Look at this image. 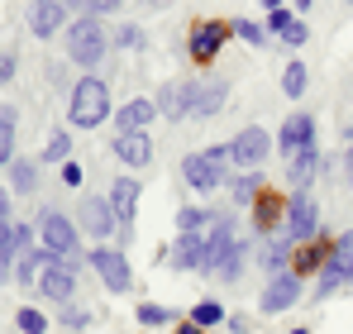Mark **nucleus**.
<instances>
[{
    "label": "nucleus",
    "mask_w": 353,
    "mask_h": 334,
    "mask_svg": "<svg viewBox=\"0 0 353 334\" xmlns=\"http://www.w3.org/2000/svg\"><path fill=\"white\" fill-rule=\"evenodd\" d=\"M234 34L243 39V43H253V48H263V43H268L263 24H253V19H234Z\"/></svg>",
    "instance_id": "nucleus-36"
},
{
    "label": "nucleus",
    "mask_w": 353,
    "mask_h": 334,
    "mask_svg": "<svg viewBox=\"0 0 353 334\" xmlns=\"http://www.w3.org/2000/svg\"><path fill=\"white\" fill-rule=\"evenodd\" d=\"M77 263H81V258H53V268L39 282V291H43L48 301H72V291H77Z\"/></svg>",
    "instance_id": "nucleus-11"
},
{
    "label": "nucleus",
    "mask_w": 353,
    "mask_h": 334,
    "mask_svg": "<svg viewBox=\"0 0 353 334\" xmlns=\"http://www.w3.org/2000/svg\"><path fill=\"white\" fill-rule=\"evenodd\" d=\"M10 181H14V191H19V196H34V191H39V163L19 158V163L10 167Z\"/></svg>",
    "instance_id": "nucleus-29"
},
{
    "label": "nucleus",
    "mask_w": 353,
    "mask_h": 334,
    "mask_svg": "<svg viewBox=\"0 0 353 334\" xmlns=\"http://www.w3.org/2000/svg\"><path fill=\"white\" fill-rule=\"evenodd\" d=\"M287 24H292V10H287V5H282V10H272V14H268V29H272V34H282V29H287Z\"/></svg>",
    "instance_id": "nucleus-41"
},
{
    "label": "nucleus",
    "mask_w": 353,
    "mask_h": 334,
    "mask_svg": "<svg viewBox=\"0 0 353 334\" xmlns=\"http://www.w3.org/2000/svg\"><path fill=\"white\" fill-rule=\"evenodd\" d=\"M67 115H72L77 129H96V124H105V119H110V86H105L101 77H81V81L72 86Z\"/></svg>",
    "instance_id": "nucleus-2"
},
{
    "label": "nucleus",
    "mask_w": 353,
    "mask_h": 334,
    "mask_svg": "<svg viewBox=\"0 0 353 334\" xmlns=\"http://www.w3.org/2000/svg\"><path fill=\"white\" fill-rule=\"evenodd\" d=\"M277 220H287V206H282L277 196H268V191H263V196L253 201V224H258V234H272Z\"/></svg>",
    "instance_id": "nucleus-25"
},
{
    "label": "nucleus",
    "mask_w": 353,
    "mask_h": 334,
    "mask_svg": "<svg viewBox=\"0 0 353 334\" xmlns=\"http://www.w3.org/2000/svg\"><path fill=\"white\" fill-rule=\"evenodd\" d=\"M119 0H91V14H105V10H115Z\"/></svg>",
    "instance_id": "nucleus-45"
},
{
    "label": "nucleus",
    "mask_w": 353,
    "mask_h": 334,
    "mask_svg": "<svg viewBox=\"0 0 353 334\" xmlns=\"http://www.w3.org/2000/svg\"><path fill=\"white\" fill-rule=\"evenodd\" d=\"M115 158L119 163H129V167H148L153 163V139L148 134H115Z\"/></svg>",
    "instance_id": "nucleus-20"
},
{
    "label": "nucleus",
    "mask_w": 353,
    "mask_h": 334,
    "mask_svg": "<svg viewBox=\"0 0 353 334\" xmlns=\"http://www.w3.org/2000/svg\"><path fill=\"white\" fill-rule=\"evenodd\" d=\"M196 96H201V81H168L158 91V110L172 115V119H186L196 110Z\"/></svg>",
    "instance_id": "nucleus-12"
},
{
    "label": "nucleus",
    "mask_w": 353,
    "mask_h": 334,
    "mask_svg": "<svg viewBox=\"0 0 353 334\" xmlns=\"http://www.w3.org/2000/svg\"><path fill=\"white\" fill-rule=\"evenodd\" d=\"M10 215V191H0V220Z\"/></svg>",
    "instance_id": "nucleus-50"
},
{
    "label": "nucleus",
    "mask_w": 353,
    "mask_h": 334,
    "mask_svg": "<svg viewBox=\"0 0 353 334\" xmlns=\"http://www.w3.org/2000/svg\"><path fill=\"white\" fill-rule=\"evenodd\" d=\"M230 144H215V148H201V153H186L181 158V177H186V186H196V191H215V186H225L230 181Z\"/></svg>",
    "instance_id": "nucleus-1"
},
{
    "label": "nucleus",
    "mask_w": 353,
    "mask_h": 334,
    "mask_svg": "<svg viewBox=\"0 0 353 334\" xmlns=\"http://www.w3.org/2000/svg\"><path fill=\"white\" fill-rule=\"evenodd\" d=\"M305 39H310V29H305V19H292V24L282 29V43H287V48H301Z\"/></svg>",
    "instance_id": "nucleus-38"
},
{
    "label": "nucleus",
    "mask_w": 353,
    "mask_h": 334,
    "mask_svg": "<svg viewBox=\"0 0 353 334\" xmlns=\"http://www.w3.org/2000/svg\"><path fill=\"white\" fill-rule=\"evenodd\" d=\"M10 234H14V224L0 220V258H5V248H10Z\"/></svg>",
    "instance_id": "nucleus-44"
},
{
    "label": "nucleus",
    "mask_w": 353,
    "mask_h": 334,
    "mask_svg": "<svg viewBox=\"0 0 353 334\" xmlns=\"http://www.w3.org/2000/svg\"><path fill=\"white\" fill-rule=\"evenodd\" d=\"M344 181L353 186V144H349V153H344Z\"/></svg>",
    "instance_id": "nucleus-47"
},
{
    "label": "nucleus",
    "mask_w": 353,
    "mask_h": 334,
    "mask_svg": "<svg viewBox=\"0 0 353 334\" xmlns=\"http://www.w3.org/2000/svg\"><path fill=\"white\" fill-rule=\"evenodd\" d=\"M5 282H14V268H10V258H0V286Z\"/></svg>",
    "instance_id": "nucleus-46"
},
{
    "label": "nucleus",
    "mask_w": 353,
    "mask_h": 334,
    "mask_svg": "<svg viewBox=\"0 0 353 334\" xmlns=\"http://www.w3.org/2000/svg\"><path fill=\"white\" fill-rule=\"evenodd\" d=\"M43 163H72V134H53V139H48V148H43Z\"/></svg>",
    "instance_id": "nucleus-33"
},
{
    "label": "nucleus",
    "mask_w": 353,
    "mask_h": 334,
    "mask_svg": "<svg viewBox=\"0 0 353 334\" xmlns=\"http://www.w3.org/2000/svg\"><path fill=\"white\" fill-rule=\"evenodd\" d=\"M105 29H101V19L96 14H86V19H77L72 24V34H67V57L77 62V67H96L101 57H105Z\"/></svg>",
    "instance_id": "nucleus-3"
},
{
    "label": "nucleus",
    "mask_w": 353,
    "mask_h": 334,
    "mask_svg": "<svg viewBox=\"0 0 353 334\" xmlns=\"http://www.w3.org/2000/svg\"><path fill=\"white\" fill-rule=\"evenodd\" d=\"M48 268H53V253H48V248H29V253L14 263V282H19V286H34V282H43Z\"/></svg>",
    "instance_id": "nucleus-23"
},
{
    "label": "nucleus",
    "mask_w": 353,
    "mask_h": 334,
    "mask_svg": "<svg viewBox=\"0 0 353 334\" xmlns=\"http://www.w3.org/2000/svg\"><path fill=\"white\" fill-rule=\"evenodd\" d=\"M14 106H0V167L14 163Z\"/></svg>",
    "instance_id": "nucleus-28"
},
{
    "label": "nucleus",
    "mask_w": 353,
    "mask_h": 334,
    "mask_svg": "<svg viewBox=\"0 0 353 334\" xmlns=\"http://www.w3.org/2000/svg\"><path fill=\"white\" fill-rule=\"evenodd\" d=\"M292 253H296V244L287 234H263V244H258V258H263L268 277H272V273H287V268H292Z\"/></svg>",
    "instance_id": "nucleus-19"
},
{
    "label": "nucleus",
    "mask_w": 353,
    "mask_h": 334,
    "mask_svg": "<svg viewBox=\"0 0 353 334\" xmlns=\"http://www.w3.org/2000/svg\"><path fill=\"white\" fill-rule=\"evenodd\" d=\"M172 268H176V273L205 268V234H176V244H172Z\"/></svg>",
    "instance_id": "nucleus-21"
},
{
    "label": "nucleus",
    "mask_w": 353,
    "mask_h": 334,
    "mask_svg": "<svg viewBox=\"0 0 353 334\" xmlns=\"http://www.w3.org/2000/svg\"><path fill=\"white\" fill-rule=\"evenodd\" d=\"M330 253H334V244L330 239H310V244H296V253H292V273L296 277H305V273H320L325 263H330Z\"/></svg>",
    "instance_id": "nucleus-18"
},
{
    "label": "nucleus",
    "mask_w": 353,
    "mask_h": 334,
    "mask_svg": "<svg viewBox=\"0 0 353 334\" xmlns=\"http://www.w3.org/2000/svg\"><path fill=\"white\" fill-rule=\"evenodd\" d=\"M225 101H230V81H201V96H196V119H210L215 110H225Z\"/></svg>",
    "instance_id": "nucleus-24"
},
{
    "label": "nucleus",
    "mask_w": 353,
    "mask_h": 334,
    "mask_svg": "<svg viewBox=\"0 0 353 334\" xmlns=\"http://www.w3.org/2000/svg\"><path fill=\"white\" fill-rule=\"evenodd\" d=\"M119 43H124V48H143V29H139V24H124V29H119Z\"/></svg>",
    "instance_id": "nucleus-40"
},
{
    "label": "nucleus",
    "mask_w": 353,
    "mask_h": 334,
    "mask_svg": "<svg viewBox=\"0 0 353 334\" xmlns=\"http://www.w3.org/2000/svg\"><path fill=\"white\" fill-rule=\"evenodd\" d=\"M81 177H86V172H81V163H62V181H67L72 191L81 186Z\"/></svg>",
    "instance_id": "nucleus-43"
},
{
    "label": "nucleus",
    "mask_w": 353,
    "mask_h": 334,
    "mask_svg": "<svg viewBox=\"0 0 353 334\" xmlns=\"http://www.w3.org/2000/svg\"><path fill=\"white\" fill-rule=\"evenodd\" d=\"M158 119V101H148V96H134V101H124L115 115L119 134H148V124Z\"/></svg>",
    "instance_id": "nucleus-14"
},
{
    "label": "nucleus",
    "mask_w": 353,
    "mask_h": 334,
    "mask_svg": "<svg viewBox=\"0 0 353 334\" xmlns=\"http://www.w3.org/2000/svg\"><path fill=\"white\" fill-rule=\"evenodd\" d=\"M39 234H43V248H48L53 258H77V239H81V229L67 220L62 210H43V215H39Z\"/></svg>",
    "instance_id": "nucleus-8"
},
{
    "label": "nucleus",
    "mask_w": 353,
    "mask_h": 334,
    "mask_svg": "<svg viewBox=\"0 0 353 334\" xmlns=\"http://www.w3.org/2000/svg\"><path fill=\"white\" fill-rule=\"evenodd\" d=\"M315 172H320V148H315V144L287 158V181H292L296 191H305V186L315 181Z\"/></svg>",
    "instance_id": "nucleus-22"
},
{
    "label": "nucleus",
    "mask_w": 353,
    "mask_h": 334,
    "mask_svg": "<svg viewBox=\"0 0 353 334\" xmlns=\"http://www.w3.org/2000/svg\"><path fill=\"white\" fill-rule=\"evenodd\" d=\"M19 330H24V334H43V330H48V315L29 306V311H19Z\"/></svg>",
    "instance_id": "nucleus-37"
},
{
    "label": "nucleus",
    "mask_w": 353,
    "mask_h": 334,
    "mask_svg": "<svg viewBox=\"0 0 353 334\" xmlns=\"http://www.w3.org/2000/svg\"><path fill=\"white\" fill-rule=\"evenodd\" d=\"M292 334H310V330H305V325H301V330H292Z\"/></svg>",
    "instance_id": "nucleus-51"
},
{
    "label": "nucleus",
    "mask_w": 353,
    "mask_h": 334,
    "mask_svg": "<svg viewBox=\"0 0 353 334\" xmlns=\"http://www.w3.org/2000/svg\"><path fill=\"white\" fill-rule=\"evenodd\" d=\"M105 201H110V210H115L119 229H129V224H134V215H139V181H134V177H115Z\"/></svg>",
    "instance_id": "nucleus-15"
},
{
    "label": "nucleus",
    "mask_w": 353,
    "mask_h": 334,
    "mask_svg": "<svg viewBox=\"0 0 353 334\" xmlns=\"http://www.w3.org/2000/svg\"><path fill=\"white\" fill-rule=\"evenodd\" d=\"M134 320L158 330V325H168V320H172V311H168V306H158V301H139V306H134Z\"/></svg>",
    "instance_id": "nucleus-32"
},
{
    "label": "nucleus",
    "mask_w": 353,
    "mask_h": 334,
    "mask_svg": "<svg viewBox=\"0 0 353 334\" xmlns=\"http://www.w3.org/2000/svg\"><path fill=\"white\" fill-rule=\"evenodd\" d=\"M239 268H243V239H234V244H230V253L220 258V268H215V277L234 282V277H239Z\"/></svg>",
    "instance_id": "nucleus-34"
},
{
    "label": "nucleus",
    "mask_w": 353,
    "mask_h": 334,
    "mask_svg": "<svg viewBox=\"0 0 353 334\" xmlns=\"http://www.w3.org/2000/svg\"><path fill=\"white\" fill-rule=\"evenodd\" d=\"M268 153H272V134L263 124H248V129H239L234 139H230V158L243 172H258V167L268 163Z\"/></svg>",
    "instance_id": "nucleus-7"
},
{
    "label": "nucleus",
    "mask_w": 353,
    "mask_h": 334,
    "mask_svg": "<svg viewBox=\"0 0 353 334\" xmlns=\"http://www.w3.org/2000/svg\"><path fill=\"white\" fill-rule=\"evenodd\" d=\"M5 81H14V53L10 48H0V86Z\"/></svg>",
    "instance_id": "nucleus-42"
},
{
    "label": "nucleus",
    "mask_w": 353,
    "mask_h": 334,
    "mask_svg": "<svg viewBox=\"0 0 353 334\" xmlns=\"http://www.w3.org/2000/svg\"><path fill=\"white\" fill-rule=\"evenodd\" d=\"M296 301H301V277L287 268V273H272V277L263 282L258 311H263V315H282V311H292Z\"/></svg>",
    "instance_id": "nucleus-9"
},
{
    "label": "nucleus",
    "mask_w": 353,
    "mask_h": 334,
    "mask_svg": "<svg viewBox=\"0 0 353 334\" xmlns=\"http://www.w3.org/2000/svg\"><path fill=\"white\" fill-rule=\"evenodd\" d=\"M29 239H34V229H29V224H14V234H10V248H5V258H14V263H19V258L29 253Z\"/></svg>",
    "instance_id": "nucleus-35"
},
{
    "label": "nucleus",
    "mask_w": 353,
    "mask_h": 334,
    "mask_svg": "<svg viewBox=\"0 0 353 334\" xmlns=\"http://www.w3.org/2000/svg\"><path fill=\"white\" fill-rule=\"evenodd\" d=\"M339 286H353V234H339V239H334V253H330V263L320 268L315 296L325 301V296H334Z\"/></svg>",
    "instance_id": "nucleus-5"
},
{
    "label": "nucleus",
    "mask_w": 353,
    "mask_h": 334,
    "mask_svg": "<svg viewBox=\"0 0 353 334\" xmlns=\"http://www.w3.org/2000/svg\"><path fill=\"white\" fill-rule=\"evenodd\" d=\"M215 220V210H201V206H181L176 210V234H205Z\"/></svg>",
    "instance_id": "nucleus-27"
},
{
    "label": "nucleus",
    "mask_w": 353,
    "mask_h": 334,
    "mask_svg": "<svg viewBox=\"0 0 353 334\" xmlns=\"http://www.w3.org/2000/svg\"><path fill=\"white\" fill-rule=\"evenodd\" d=\"M277 144L287 148V158H292V153H301V148H310V144H315V119H310L305 110L287 115V119H282V134H277Z\"/></svg>",
    "instance_id": "nucleus-16"
},
{
    "label": "nucleus",
    "mask_w": 353,
    "mask_h": 334,
    "mask_svg": "<svg viewBox=\"0 0 353 334\" xmlns=\"http://www.w3.org/2000/svg\"><path fill=\"white\" fill-rule=\"evenodd\" d=\"M86 263L101 273V282H105V291L110 296H124L129 286H134V273H129V258L119 253V248H110V244H96L91 253H86Z\"/></svg>",
    "instance_id": "nucleus-6"
},
{
    "label": "nucleus",
    "mask_w": 353,
    "mask_h": 334,
    "mask_svg": "<svg viewBox=\"0 0 353 334\" xmlns=\"http://www.w3.org/2000/svg\"><path fill=\"white\" fill-rule=\"evenodd\" d=\"M230 34H234V24H225V19H201V24L191 29V53L201 57V62H210Z\"/></svg>",
    "instance_id": "nucleus-13"
},
{
    "label": "nucleus",
    "mask_w": 353,
    "mask_h": 334,
    "mask_svg": "<svg viewBox=\"0 0 353 334\" xmlns=\"http://www.w3.org/2000/svg\"><path fill=\"white\" fill-rule=\"evenodd\" d=\"M310 86V72H305V62H287V72H282V96H292L301 101V91Z\"/></svg>",
    "instance_id": "nucleus-31"
},
{
    "label": "nucleus",
    "mask_w": 353,
    "mask_h": 334,
    "mask_svg": "<svg viewBox=\"0 0 353 334\" xmlns=\"http://www.w3.org/2000/svg\"><path fill=\"white\" fill-rule=\"evenodd\" d=\"M58 320L67 325V330H86V325H91V315H86V311H77V306H67Z\"/></svg>",
    "instance_id": "nucleus-39"
},
{
    "label": "nucleus",
    "mask_w": 353,
    "mask_h": 334,
    "mask_svg": "<svg viewBox=\"0 0 353 334\" xmlns=\"http://www.w3.org/2000/svg\"><path fill=\"white\" fill-rule=\"evenodd\" d=\"M77 224H81V234H91V239H110L119 229V220H115V210H110L105 196H81V201H77Z\"/></svg>",
    "instance_id": "nucleus-10"
},
{
    "label": "nucleus",
    "mask_w": 353,
    "mask_h": 334,
    "mask_svg": "<svg viewBox=\"0 0 353 334\" xmlns=\"http://www.w3.org/2000/svg\"><path fill=\"white\" fill-rule=\"evenodd\" d=\"M282 234H287L292 244H310V239L320 234V206H315V196H310V191H292V196H287V220H282Z\"/></svg>",
    "instance_id": "nucleus-4"
},
{
    "label": "nucleus",
    "mask_w": 353,
    "mask_h": 334,
    "mask_svg": "<svg viewBox=\"0 0 353 334\" xmlns=\"http://www.w3.org/2000/svg\"><path fill=\"white\" fill-rule=\"evenodd\" d=\"M230 191H234L239 206H253V201L268 191V181H263V167H258V172H243V177H234V181H230Z\"/></svg>",
    "instance_id": "nucleus-26"
},
{
    "label": "nucleus",
    "mask_w": 353,
    "mask_h": 334,
    "mask_svg": "<svg viewBox=\"0 0 353 334\" xmlns=\"http://www.w3.org/2000/svg\"><path fill=\"white\" fill-rule=\"evenodd\" d=\"M62 19H67V5H62V0H34V5H29V29H34V39H53L62 29Z\"/></svg>",
    "instance_id": "nucleus-17"
},
{
    "label": "nucleus",
    "mask_w": 353,
    "mask_h": 334,
    "mask_svg": "<svg viewBox=\"0 0 353 334\" xmlns=\"http://www.w3.org/2000/svg\"><path fill=\"white\" fill-rule=\"evenodd\" d=\"M186 320H191V325H201V330H210V325H220V320H225V306L205 296V301H196V306H191V315H186Z\"/></svg>",
    "instance_id": "nucleus-30"
},
{
    "label": "nucleus",
    "mask_w": 353,
    "mask_h": 334,
    "mask_svg": "<svg viewBox=\"0 0 353 334\" xmlns=\"http://www.w3.org/2000/svg\"><path fill=\"white\" fill-rule=\"evenodd\" d=\"M67 10H91V0H62Z\"/></svg>",
    "instance_id": "nucleus-49"
},
{
    "label": "nucleus",
    "mask_w": 353,
    "mask_h": 334,
    "mask_svg": "<svg viewBox=\"0 0 353 334\" xmlns=\"http://www.w3.org/2000/svg\"><path fill=\"white\" fill-rule=\"evenodd\" d=\"M176 334H205V330H201V325H191V320H181V325H176Z\"/></svg>",
    "instance_id": "nucleus-48"
}]
</instances>
